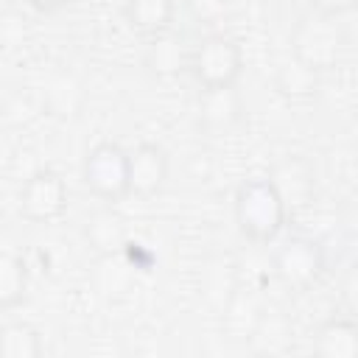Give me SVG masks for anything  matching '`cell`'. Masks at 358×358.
I'll use <instances>...</instances> for the list:
<instances>
[{
    "instance_id": "cell-1",
    "label": "cell",
    "mask_w": 358,
    "mask_h": 358,
    "mask_svg": "<svg viewBox=\"0 0 358 358\" xmlns=\"http://www.w3.org/2000/svg\"><path fill=\"white\" fill-rule=\"evenodd\" d=\"M232 215L252 243H274L288 224V201L271 176H249L235 187Z\"/></svg>"
},
{
    "instance_id": "cell-2",
    "label": "cell",
    "mask_w": 358,
    "mask_h": 358,
    "mask_svg": "<svg viewBox=\"0 0 358 358\" xmlns=\"http://www.w3.org/2000/svg\"><path fill=\"white\" fill-rule=\"evenodd\" d=\"M246 59L241 42L227 31H207L190 45V62L187 73L193 76L199 90H215V87H238V78L243 76Z\"/></svg>"
},
{
    "instance_id": "cell-3",
    "label": "cell",
    "mask_w": 358,
    "mask_h": 358,
    "mask_svg": "<svg viewBox=\"0 0 358 358\" xmlns=\"http://www.w3.org/2000/svg\"><path fill=\"white\" fill-rule=\"evenodd\" d=\"M347 53V34L338 17H327L319 11L302 14L291 31V56L319 70L322 76L336 70Z\"/></svg>"
},
{
    "instance_id": "cell-4",
    "label": "cell",
    "mask_w": 358,
    "mask_h": 358,
    "mask_svg": "<svg viewBox=\"0 0 358 358\" xmlns=\"http://www.w3.org/2000/svg\"><path fill=\"white\" fill-rule=\"evenodd\" d=\"M324 271H327V252L310 235H288L274 249L271 274L291 294H305L316 288Z\"/></svg>"
},
{
    "instance_id": "cell-5",
    "label": "cell",
    "mask_w": 358,
    "mask_h": 358,
    "mask_svg": "<svg viewBox=\"0 0 358 358\" xmlns=\"http://www.w3.org/2000/svg\"><path fill=\"white\" fill-rule=\"evenodd\" d=\"M81 185L101 201L117 204L131 196V176H129V148L115 140H101L90 145L81 159Z\"/></svg>"
},
{
    "instance_id": "cell-6",
    "label": "cell",
    "mask_w": 358,
    "mask_h": 358,
    "mask_svg": "<svg viewBox=\"0 0 358 358\" xmlns=\"http://www.w3.org/2000/svg\"><path fill=\"white\" fill-rule=\"evenodd\" d=\"M70 187L56 168H36L17 190V213L28 224H53L67 213Z\"/></svg>"
},
{
    "instance_id": "cell-7",
    "label": "cell",
    "mask_w": 358,
    "mask_h": 358,
    "mask_svg": "<svg viewBox=\"0 0 358 358\" xmlns=\"http://www.w3.org/2000/svg\"><path fill=\"white\" fill-rule=\"evenodd\" d=\"M246 117V103L238 87H215L199 90L196 98V120L207 134H229Z\"/></svg>"
},
{
    "instance_id": "cell-8",
    "label": "cell",
    "mask_w": 358,
    "mask_h": 358,
    "mask_svg": "<svg viewBox=\"0 0 358 358\" xmlns=\"http://www.w3.org/2000/svg\"><path fill=\"white\" fill-rule=\"evenodd\" d=\"M129 176L134 196H157L171 176V157L159 143H137L129 151Z\"/></svg>"
},
{
    "instance_id": "cell-9",
    "label": "cell",
    "mask_w": 358,
    "mask_h": 358,
    "mask_svg": "<svg viewBox=\"0 0 358 358\" xmlns=\"http://www.w3.org/2000/svg\"><path fill=\"white\" fill-rule=\"evenodd\" d=\"M319 358H358V316H327L310 341Z\"/></svg>"
},
{
    "instance_id": "cell-10",
    "label": "cell",
    "mask_w": 358,
    "mask_h": 358,
    "mask_svg": "<svg viewBox=\"0 0 358 358\" xmlns=\"http://www.w3.org/2000/svg\"><path fill=\"white\" fill-rule=\"evenodd\" d=\"M176 8H179V0H123L120 3V14L126 25L143 39L171 31L176 20Z\"/></svg>"
},
{
    "instance_id": "cell-11",
    "label": "cell",
    "mask_w": 358,
    "mask_h": 358,
    "mask_svg": "<svg viewBox=\"0 0 358 358\" xmlns=\"http://www.w3.org/2000/svg\"><path fill=\"white\" fill-rule=\"evenodd\" d=\"M274 90L291 103H308L322 90V73L288 53L274 70Z\"/></svg>"
},
{
    "instance_id": "cell-12",
    "label": "cell",
    "mask_w": 358,
    "mask_h": 358,
    "mask_svg": "<svg viewBox=\"0 0 358 358\" xmlns=\"http://www.w3.org/2000/svg\"><path fill=\"white\" fill-rule=\"evenodd\" d=\"M145 67L151 76L157 78H173L179 73L187 70V62H190V45H185L182 36L171 31L165 34H157L151 39H145Z\"/></svg>"
},
{
    "instance_id": "cell-13",
    "label": "cell",
    "mask_w": 358,
    "mask_h": 358,
    "mask_svg": "<svg viewBox=\"0 0 358 358\" xmlns=\"http://www.w3.org/2000/svg\"><path fill=\"white\" fill-rule=\"evenodd\" d=\"M268 176L277 182L288 204H305L316 187L313 168L302 157H285L282 162H277V168Z\"/></svg>"
},
{
    "instance_id": "cell-14",
    "label": "cell",
    "mask_w": 358,
    "mask_h": 358,
    "mask_svg": "<svg viewBox=\"0 0 358 358\" xmlns=\"http://www.w3.org/2000/svg\"><path fill=\"white\" fill-rule=\"evenodd\" d=\"M31 288V271L22 255L17 252H3L0 255V308L11 310L25 302Z\"/></svg>"
},
{
    "instance_id": "cell-15",
    "label": "cell",
    "mask_w": 358,
    "mask_h": 358,
    "mask_svg": "<svg viewBox=\"0 0 358 358\" xmlns=\"http://www.w3.org/2000/svg\"><path fill=\"white\" fill-rule=\"evenodd\" d=\"M45 341L31 322H6L0 327V358H42Z\"/></svg>"
},
{
    "instance_id": "cell-16",
    "label": "cell",
    "mask_w": 358,
    "mask_h": 358,
    "mask_svg": "<svg viewBox=\"0 0 358 358\" xmlns=\"http://www.w3.org/2000/svg\"><path fill=\"white\" fill-rule=\"evenodd\" d=\"M182 6L187 8V14L201 22V25H215L227 17L229 11V0H182Z\"/></svg>"
},
{
    "instance_id": "cell-17",
    "label": "cell",
    "mask_w": 358,
    "mask_h": 358,
    "mask_svg": "<svg viewBox=\"0 0 358 358\" xmlns=\"http://www.w3.org/2000/svg\"><path fill=\"white\" fill-rule=\"evenodd\" d=\"M90 227H87V235L92 238V243L95 246H112V243H117V238H120V218H115V215H109V213H98L92 221H87Z\"/></svg>"
},
{
    "instance_id": "cell-18",
    "label": "cell",
    "mask_w": 358,
    "mask_h": 358,
    "mask_svg": "<svg viewBox=\"0 0 358 358\" xmlns=\"http://www.w3.org/2000/svg\"><path fill=\"white\" fill-rule=\"evenodd\" d=\"M338 296H341V305L347 313L358 316V260L341 274V282H338Z\"/></svg>"
},
{
    "instance_id": "cell-19",
    "label": "cell",
    "mask_w": 358,
    "mask_h": 358,
    "mask_svg": "<svg viewBox=\"0 0 358 358\" xmlns=\"http://www.w3.org/2000/svg\"><path fill=\"white\" fill-rule=\"evenodd\" d=\"M308 8L341 20V17L352 14V11H358V0H308Z\"/></svg>"
},
{
    "instance_id": "cell-20",
    "label": "cell",
    "mask_w": 358,
    "mask_h": 358,
    "mask_svg": "<svg viewBox=\"0 0 358 358\" xmlns=\"http://www.w3.org/2000/svg\"><path fill=\"white\" fill-rule=\"evenodd\" d=\"M34 11H39V14H56V11H62V8H67L73 0H25Z\"/></svg>"
}]
</instances>
